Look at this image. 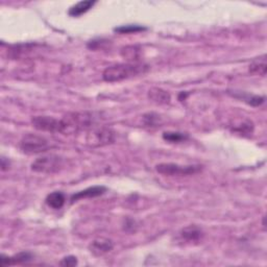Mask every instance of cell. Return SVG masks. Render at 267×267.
<instances>
[{"label":"cell","mask_w":267,"mask_h":267,"mask_svg":"<svg viewBox=\"0 0 267 267\" xmlns=\"http://www.w3.org/2000/svg\"><path fill=\"white\" fill-rule=\"evenodd\" d=\"M106 191V188L103 186H93V187H89V188L82 190L79 192H76L71 197V202H74L81 200L85 199H94V198H99L100 195H102Z\"/></svg>","instance_id":"obj_10"},{"label":"cell","mask_w":267,"mask_h":267,"mask_svg":"<svg viewBox=\"0 0 267 267\" xmlns=\"http://www.w3.org/2000/svg\"><path fill=\"white\" fill-rule=\"evenodd\" d=\"M94 117L92 113L81 112V113H69L60 119V133L64 135L77 133L81 130H86L92 127Z\"/></svg>","instance_id":"obj_2"},{"label":"cell","mask_w":267,"mask_h":267,"mask_svg":"<svg viewBox=\"0 0 267 267\" xmlns=\"http://www.w3.org/2000/svg\"><path fill=\"white\" fill-rule=\"evenodd\" d=\"M156 170L165 176H188L201 170L200 165H179L174 163H160L156 166Z\"/></svg>","instance_id":"obj_5"},{"label":"cell","mask_w":267,"mask_h":267,"mask_svg":"<svg viewBox=\"0 0 267 267\" xmlns=\"http://www.w3.org/2000/svg\"><path fill=\"white\" fill-rule=\"evenodd\" d=\"M121 56L129 62L137 63L141 56V49L138 46H127L121 49Z\"/></svg>","instance_id":"obj_17"},{"label":"cell","mask_w":267,"mask_h":267,"mask_svg":"<svg viewBox=\"0 0 267 267\" xmlns=\"http://www.w3.org/2000/svg\"><path fill=\"white\" fill-rule=\"evenodd\" d=\"M60 265L66 266V267L75 266V265H77V258L74 256H67L60 262Z\"/></svg>","instance_id":"obj_20"},{"label":"cell","mask_w":267,"mask_h":267,"mask_svg":"<svg viewBox=\"0 0 267 267\" xmlns=\"http://www.w3.org/2000/svg\"><path fill=\"white\" fill-rule=\"evenodd\" d=\"M32 123L34 129L42 132L60 133L61 123L59 119L49 116H34L32 118Z\"/></svg>","instance_id":"obj_7"},{"label":"cell","mask_w":267,"mask_h":267,"mask_svg":"<svg viewBox=\"0 0 267 267\" xmlns=\"http://www.w3.org/2000/svg\"><path fill=\"white\" fill-rule=\"evenodd\" d=\"M66 201V197L63 192L61 191H55L50 194L47 195V198L45 200V202L48 207L55 209V210H60L63 208Z\"/></svg>","instance_id":"obj_13"},{"label":"cell","mask_w":267,"mask_h":267,"mask_svg":"<svg viewBox=\"0 0 267 267\" xmlns=\"http://www.w3.org/2000/svg\"><path fill=\"white\" fill-rule=\"evenodd\" d=\"M33 259V255L30 252H21L12 257L1 255V257H0V265L4 267L8 265H16V264H28Z\"/></svg>","instance_id":"obj_9"},{"label":"cell","mask_w":267,"mask_h":267,"mask_svg":"<svg viewBox=\"0 0 267 267\" xmlns=\"http://www.w3.org/2000/svg\"><path fill=\"white\" fill-rule=\"evenodd\" d=\"M181 237L189 242H199L203 237L202 230L197 226H188L181 231Z\"/></svg>","instance_id":"obj_12"},{"label":"cell","mask_w":267,"mask_h":267,"mask_svg":"<svg viewBox=\"0 0 267 267\" xmlns=\"http://www.w3.org/2000/svg\"><path fill=\"white\" fill-rule=\"evenodd\" d=\"M236 99L242 100L246 103L253 106H259L265 101V97L264 96H258V95H251V94H245L242 92H238V93H233L232 94Z\"/></svg>","instance_id":"obj_16"},{"label":"cell","mask_w":267,"mask_h":267,"mask_svg":"<svg viewBox=\"0 0 267 267\" xmlns=\"http://www.w3.org/2000/svg\"><path fill=\"white\" fill-rule=\"evenodd\" d=\"M147 70L148 66L142 63H127L113 65L104 69L102 73V78L103 81L108 83H116L131 78L133 76L144 74Z\"/></svg>","instance_id":"obj_1"},{"label":"cell","mask_w":267,"mask_h":267,"mask_svg":"<svg viewBox=\"0 0 267 267\" xmlns=\"http://www.w3.org/2000/svg\"><path fill=\"white\" fill-rule=\"evenodd\" d=\"M114 248V242L108 238H97L89 245V251L95 257H101Z\"/></svg>","instance_id":"obj_8"},{"label":"cell","mask_w":267,"mask_h":267,"mask_svg":"<svg viewBox=\"0 0 267 267\" xmlns=\"http://www.w3.org/2000/svg\"><path fill=\"white\" fill-rule=\"evenodd\" d=\"M146 30H147L146 28H143V26H141V25L129 24V25L119 26V28H116L114 31L118 33H136L140 32H144Z\"/></svg>","instance_id":"obj_19"},{"label":"cell","mask_w":267,"mask_h":267,"mask_svg":"<svg viewBox=\"0 0 267 267\" xmlns=\"http://www.w3.org/2000/svg\"><path fill=\"white\" fill-rule=\"evenodd\" d=\"M96 4V1H92V0H85V1H79L73 6L70 7L68 12L69 16L71 17H79L90 11L91 8Z\"/></svg>","instance_id":"obj_15"},{"label":"cell","mask_w":267,"mask_h":267,"mask_svg":"<svg viewBox=\"0 0 267 267\" xmlns=\"http://www.w3.org/2000/svg\"><path fill=\"white\" fill-rule=\"evenodd\" d=\"M8 166H10V162H8V160H6L5 158H2L1 159V169L4 171L6 170V169L8 168Z\"/></svg>","instance_id":"obj_22"},{"label":"cell","mask_w":267,"mask_h":267,"mask_svg":"<svg viewBox=\"0 0 267 267\" xmlns=\"http://www.w3.org/2000/svg\"><path fill=\"white\" fill-rule=\"evenodd\" d=\"M123 229H124V231H127V232H135V231H136V222H135V220L128 218L126 220V222H124Z\"/></svg>","instance_id":"obj_21"},{"label":"cell","mask_w":267,"mask_h":267,"mask_svg":"<svg viewBox=\"0 0 267 267\" xmlns=\"http://www.w3.org/2000/svg\"><path fill=\"white\" fill-rule=\"evenodd\" d=\"M20 148L24 154L35 155L45 153L50 148V144L46 138L34 134H28L21 139Z\"/></svg>","instance_id":"obj_4"},{"label":"cell","mask_w":267,"mask_h":267,"mask_svg":"<svg viewBox=\"0 0 267 267\" xmlns=\"http://www.w3.org/2000/svg\"><path fill=\"white\" fill-rule=\"evenodd\" d=\"M163 139L170 143H181L188 139V135L181 132H164Z\"/></svg>","instance_id":"obj_18"},{"label":"cell","mask_w":267,"mask_h":267,"mask_svg":"<svg viewBox=\"0 0 267 267\" xmlns=\"http://www.w3.org/2000/svg\"><path fill=\"white\" fill-rule=\"evenodd\" d=\"M148 99L158 104H166L171 100V96L167 91L161 88H151L148 91Z\"/></svg>","instance_id":"obj_11"},{"label":"cell","mask_w":267,"mask_h":267,"mask_svg":"<svg viewBox=\"0 0 267 267\" xmlns=\"http://www.w3.org/2000/svg\"><path fill=\"white\" fill-rule=\"evenodd\" d=\"M248 71L250 73L253 75H260V76H265L266 75V71H267V62H266V56L263 55L260 58L255 59L250 67H248Z\"/></svg>","instance_id":"obj_14"},{"label":"cell","mask_w":267,"mask_h":267,"mask_svg":"<svg viewBox=\"0 0 267 267\" xmlns=\"http://www.w3.org/2000/svg\"><path fill=\"white\" fill-rule=\"evenodd\" d=\"M32 170L40 173H56L64 167V159L57 155L38 158L32 163Z\"/></svg>","instance_id":"obj_3"},{"label":"cell","mask_w":267,"mask_h":267,"mask_svg":"<svg viewBox=\"0 0 267 267\" xmlns=\"http://www.w3.org/2000/svg\"><path fill=\"white\" fill-rule=\"evenodd\" d=\"M114 140H115L114 132L108 128H100V129L92 130L89 132L86 138L87 144L93 147L111 144L113 143Z\"/></svg>","instance_id":"obj_6"}]
</instances>
